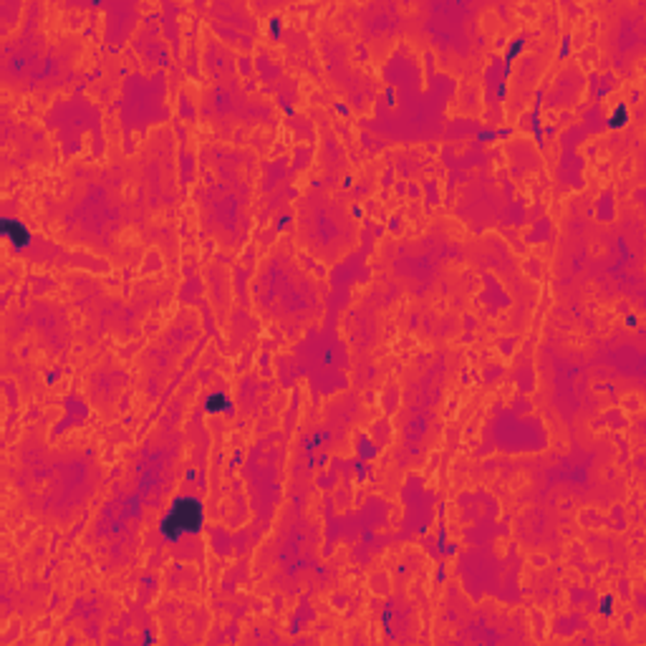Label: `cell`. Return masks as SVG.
<instances>
[{
  "label": "cell",
  "mask_w": 646,
  "mask_h": 646,
  "mask_svg": "<svg viewBox=\"0 0 646 646\" xmlns=\"http://www.w3.org/2000/svg\"><path fill=\"white\" fill-rule=\"evenodd\" d=\"M202 525V508L194 498H182L172 505L169 515L164 517L162 523V533L169 538V540H177L180 535H187V533H197Z\"/></svg>",
  "instance_id": "obj_1"
},
{
  "label": "cell",
  "mask_w": 646,
  "mask_h": 646,
  "mask_svg": "<svg viewBox=\"0 0 646 646\" xmlns=\"http://www.w3.org/2000/svg\"><path fill=\"white\" fill-rule=\"evenodd\" d=\"M3 230H5V235H10V237H13V242H15V245H23V242L28 240V232L23 230V228L18 225V222H13V220H5Z\"/></svg>",
  "instance_id": "obj_2"
},
{
  "label": "cell",
  "mask_w": 646,
  "mask_h": 646,
  "mask_svg": "<svg viewBox=\"0 0 646 646\" xmlns=\"http://www.w3.org/2000/svg\"><path fill=\"white\" fill-rule=\"evenodd\" d=\"M225 404H228V402H225V396H220V394H217V396H210L207 409H210V412H217V409H222Z\"/></svg>",
  "instance_id": "obj_3"
},
{
  "label": "cell",
  "mask_w": 646,
  "mask_h": 646,
  "mask_svg": "<svg viewBox=\"0 0 646 646\" xmlns=\"http://www.w3.org/2000/svg\"><path fill=\"white\" fill-rule=\"evenodd\" d=\"M624 114H626V109L621 106V109H618V114L613 116V127H618V124H621V116H624Z\"/></svg>",
  "instance_id": "obj_4"
}]
</instances>
